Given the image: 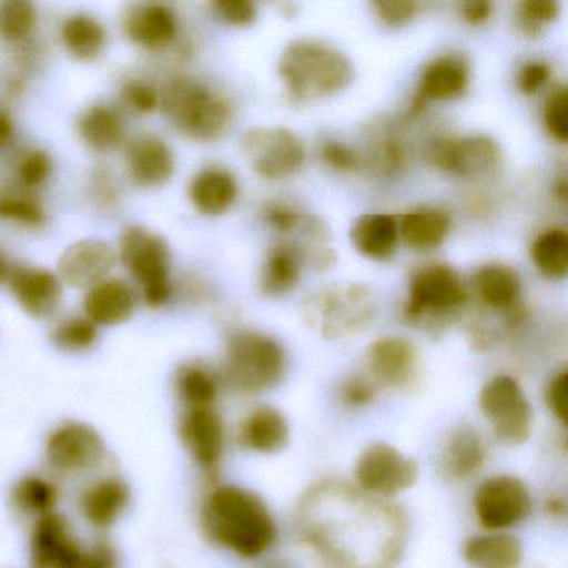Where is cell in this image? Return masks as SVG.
<instances>
[{"label": "cell", "instance_id": "55", "mask_svg": "<svg viewBox=\"0 0 568 568\" xmlns=\"http://www.w3.org/2000/svg\"><path fill=\"white\" fill-rule=\"evenodd\" d=\"M12 135H14V122H12L9 112L0 109V151L8 148L9 142L12 141Z\"/></svg>", "mask_w": 568, "mask_h": 568}, {"label": "cell", "instance_id": "28", "mask_svg": "<svg viewBox=\"0 0 568 568\" xmlns=\"http://www.w3.org/2000/svg\"><path fill=\"white\" fill-rule=\"evenodd\" d=\"M450 215L442 209L418 207L402 215L398 235L414 251H432L447 239Z\"/></svg>", "mask_w": 568, "mask_h": 568}, {"label": "cell", "instance_id": "42", "mask_svg": "<svg viewBox=\"0 0 568 568\" xmlns=\"http://www.w3.org/2000/svg\"><path fill=\"white\" fill-rule=\"evenodd\" d=\"M52 159L41 149L26 152L18 164V179L22 187L38 189L48 182L52 174Z\"/></svg>", "mask_w": 568, "mask_h": 568}, {"label": "cell", "instance_id": "35", "mask_svg": "<svg viewBox=\"0 0 568 568\" xmlns=\"http://www.w3.org/2000/svg\"><path fill=\"white\" fill-rule=\"evenodd\" d=\"M12 504L16 510L29 517H44L55 511L59 501V488L44 475L28 474L19 478L12 487Z\"/></svg>", "mask_w": 568, "mask_h": 568}, {"label": "cell", "instance_id": "27", "mask_svg": "<svg viewBox=\"0 0 568 568\" xmlns=\"http://www.w3.org/2000/svg\"><path fill=\"white\" fill-rule=\"evenodd\" d=\"M355 251L374 261L394 255L398 244V221L388 214H364L351 227Z\"/></svg>", "mask_w": 568, "mask_h": 568}, {"label": "cell", "instance_id": "44", "mask_svg": "<svg viewBox=\"0 0 568 568\" xmlns=\"http://www.w3.org/2000/svg\"><path fill=\"white\" fill-rule=\"evenodd\" d=\"M568 92L564 85L555 89L554 94L548 98L545 104V125L555 141H568Z\"/></svg>", "mask_w": 568, "mask_h": 568}, {"label": "cell", "instance_id": "32", "mask_svg": "<svg viewBox=\"0 0 568 568\" xmlns=\"http://www.w3.org/2000/svg\"><path fill=\"white\" fill-rule=\"evenodd\" d=\"M61 39L71 58L92 62L104 51L108 34L98 19L89 14H74L62 22Z\"/></svg>", "mask_w": 568, "mask_h": 568}, {"label": "cell", "instance_id": "22", "mask_svg": "<svg viewBox=\"0 0 568 568\" xmlns=\"http://www.w3.org/2000/svg\"><path fill=\"white\" fill-rule=\"evenodd\" d=\"M124 31L134 44L161 51L178 38V16L164 4L138 6L125 14Z\"/></svg>", "mask_w": 568, "mask_h": 568}, {"label": "cell", "instance_id": "46", "mask_svg": "<svg viewBox=\"0 0 568 568\" xmlns=\"http://www.w3.org/2000/svg\"><path fill=\"white\" fill-rule=\"evenodd\" d=\"M122 98L129 108L139 114H152L161 108V92L144 81H128L122 88Z\"/></svg>", "mask_w": 568, "mask_h": 568}, {"label": "cell", "instance_id": "37", "mask_svg": "<svg viewBox=\"0 0 568 568\" xmlns=\"http://www.w3.org/2000/svg\"><path fill=\"white\" fill-rule=\"evenodd\" d=\"M535 267L548 278H564L568 272V235L564 229H550L531 245Z\"/></svg>", "mask_w": 568, "mask_h": 568}, {"label": "cell", "instance_id": "23", "mask_svg": "<svg viewBox=\"0 0 568 568\" xmlns=\"http://www.w3.org/2000/svg\"><path fill=\"white\" fill-rule=\"evenodd\" d=\"M138 308V295L128 282L121 278H105L89 288L85 295V317L95 325L115 327L125 324Z\"/></svg>", "mask_w": 568, "mask_h": 568}, {"label": "cell", "instance_id": "36", "mask_svg": "<svg viewBox=\"0 0 568 568\" xmlns=\"http://www.w3.org/2000/svg\"><path fill=\"white\" fill-rule=\"evenodd\" d=\"M175 392L185 408L214 407L219 384L207 368L189 364L175 375Z\"/></svg>", "mask_w": 568, "mask_h": 568}, {"label": "cell", "instance_id": "57", "mask_svg": "<svg viewBox=\"0 0 568 568\" xmlns=\"http://www.w3.org/2000/svg\"><path fill=\"white\" fill-rule=\"evenodd\" d=\"M555 194L560 199L561 202L567 201V181L565 179H560V181L555 184Z\"/></svg>", "mask_w": 568, "mask_h": 568}, {"label": "cell", "instance_id": "50", "mask_svg": "<svg viewBox=\"0 0 568 568\" xmlns=\"http://www.w3.org/2000/svg\"><path fill=\"white\" fill-rule=\"evenodd\" d=\"M264 219L268 227L277 234L288 235L301 229L304 217L297 209L284 204H271L265 207Z\"/></svg>", "mask_w": 568, "mask_h": 568}, {"label": "cell", "instance_id": "43", "mask_svg": "<svg viewBox=\"0 0 568 568\" xmlns=\"http://www.w3.org/2000/svg\"><path fill=\"white\" fill-rule=\"evenodd\" d=\"M372 164L378 174L394 175L404 171L407 164V148L397 138H385L374 148Z\"/></svg>", "mask_w": 568, "mask_h": 568}, {"label": "cell", "instance_id": "24", "mask_svg": "<svg viewBox=\"0 0 568 568\" xmlns=\"http://www.w3.org/2000/svg\"><path fill=\"white\" fill-rule=\"evenodd\" d=\"M470 81L467 62L458 55H442L425 68L414 111L427 101H452L464 94Z\"/></svg>", "mask_w": 568, "mask_h": 568}, {"label": "cell", "instance_id": "21", "mask_svg": "<svg viewBox=\"0 0 568 568\" xmlns=\"http://www.w3.org/2000/svg\"><path fill=\"white\" fill-rule=\"evenodd\" d=\"M367 364L377 384L404 387L414 378L417 352L407 338L382 337L368 347Z\"/></svg>", "mask_w": 568, "mask_h": 568}, {"label": "cell", "instance_id": "56", "mask_svg": "<svg viewBox=\"0 0 568 568\" xmlns=\"http://www.w3.org/2000/svg\"><path fill=\"white\" fill-rule=\"evenodd\" d=\"M12 267L9 264L8 257H6L2 252H0V285L9 282V277H11Z\"/></svg>", "mask_w": 568, "mask_h": 568}, {"label": "cell", "instance_id": "51", "mask_svg": "<svg viewBox=\"0 0 568 568\" xmlns=\"http://www.w3.org/2000/svg\"><path fill=\"white\" fill-rule=\"evenodd\" d=\"M547 404L551 414L557 417L561 425L567 424L568 412V374L561 371L560 374L551 378L547 388Z\"/></svg>", "mask_w": 568, "mask_h": 568}, {"label": "cell", "instance_id": "16", "mask_svg": "<svg viewBox=\"0 0 568 568\" xmlns=\"http://www.w3.org/2000/svg\"><path fill=\"white\" fill-rule=\"evenodd\" d=\"M179 435L185 450L202 470L217 468L224 455L225 428L214 407L185 408L179 424Z\"/></svg>", "mask_w": 568, "mask_h": 568}, {"label": "cell", "instance_id": "31", "mask_svg": "<svg viewBox=\"0 0 568 568\" xmlns=\"http://www.w3.org/2000/svg\"><path fill=\"white\" fill-rule=\"evenodd\" d=\"M79 135L95 152H111L124 142L125 125L118 111L108 105H92L78 122Z\"/></svg>", "mask_w": 568, "mask_h": 568}, {"label": "cell", "instance_id": "33", "mask_svg": "<svg viewBox=\"0 0 568 568\" xmlns=\"http://www.w3.org/2000/svg\"><path fill=\"white\" fill-rule=\"evenodd\" d=\"M302 275V257L288 245H277L268 252L261 275V292L281 297L297 287Z\"/></svg>", "mask_w": 568, "mask_h": 568}, {"label": "cell", "instance_id": "45", "mask_svg": "<svg viewBox=\"0 0 568 568\" xmlns=\"http://www.w3.org/2000/svg\"><path fill=\"white\" fill-rule=\"evenodd\" d=\"M211 9L219 21L232 28H247L257 19V8L247 0H217Z\"/></svg>", "mask_w": 568, "mask_h": 568}, {"label": "cell", "instance_id": "41", "mask_svg": "<svg viewBox=\"0 0 568 568\" xmlns=\"http://www.w3.org/2000/svg\"><path fill=\"white\" fill-rule=\"evenodd\" d=\"M560 14V4L554 0H527L518 6L517 22L527 38H537L545 26L551 24Z\"/></svg>", "mask_w": 568, "mask_h": 568}, {"label": "cell", "instance_id": "26", "mask_svg": "<svg viewBox=\"0 0 568 568\" xmlns=\"http://www.w3.org/2000/svg\"><path fill=\"white\" fill-rule=\"evenodd\" d=\"M287 418L274 407H258L242 422L239 438L245 448L258 454H275L287 445Z\"/></svg>", "mask_w": 568, "mask_h": 568}, {"label": "cell", "instance_id": "4", "mask_svg": "<svg viewBox=\"0 0 568 568\" xmlns=\"http://www.w3.org/2000/svg\"><path fill=\"white\" fill-rule=\"evenodd\" d=\"M161 108L182 135L201 142L224 135L232 119L229 99L189 75H178L165 84Z\"/></svg>", "mask_w": 568, "mask_h": 568}, {"label": "cell", "instance_id": "53", "mask_svg": "<svg viewBox=\"0 0 568 568\" xmlns=\"http://www.w3.org/2000/svg\"><path fill=\"white\" fill-rule=\"evenodd\" d=\"M375 387L372 382L365 381L362 377H354L345 382L342 387V402L347 407L364 408L374 402Z\"/></svg>", "mask_w": 568, "mask_h": 568}, {"label": "cell", "instance_id": "30", "mask_svg": "<svg viewBox=\"0 0 568 568\" xmlns=\"http://www.w3.org/2000/svg\"><path fill=\"white\" fill-rule=\"evenodd\" d=\"M485 445L480 435L470 427H458L448 435L442 454L445 474L455 480L470 477L485 462Z\"/></svg>", "mask_w": 568, "mask_h": 568}, {"label": "cell", "instance_id": "52", "mask_svg": "<svg viewBox=\"0 0 568 568\" xmlns=\"http://www.w3.org/2000/svg\"><path fill=\"white\" fill-rule=\"evenodd\" d=\"M550 79V68L541 61L527 62L518 72V89L525 95L537 94Z\"/></svg>", "mask_w": 568, "mask_h": 568}, {"label": "cell", "instance_id": "7", "mask_svg": "<svg viewBox=\"0 0 568 568\" xmlns=\"http://www.w3.org/2000/svg\"><path fill=\"white\" fill-rule=\"evenodd\" d=\"M122 264L142 288L145 304L164 307L172 295L171 251L168 242L141 225L125 229L119 247Z\"/></svg>", "mask_w": 568, "mask_h": 568}, {"label": "cell", "instance_id": "13", "mask_svg": "<svg viewBox=\"0 0 568 568\" xmlns=\"http://www.w3.org/2000/svg\"><path fill=\"white\" fill-rule=\"evenodd\" d=\"M531 497L527 485L511 475H497L478 487L475 514L481 527L490 531L507 530L530 515Z\"/></svg>", "mask_w": 568, "mask_h": 568}, {"label": "cell", "instance_id": "5", "mask_svg": "<svg viewBox=\"0 0 568 568\" xmlns=\"http://www.w3.org/2000/svg\"><path fill=\"white\" fill-rule=\"evenodd\" d=\"M375 312V295L367 285L355 282L318 288L302 304L305 324L331 341L365 331L374 321Z\"/></svg>", "mask_w": 568, "mask_h": 568}, {"label": "cell", "instance_id": "47", "mask_svg": "<svg viewBox=\"0 0 568 568\" xmlns=\"http://www.w3.org/2000/svg\"><path fill=\"white\" fill-rule=\"evenodd\" d=\"M372 8L382 24L388 28H400L418 14L420 6L412 0H382V2H374Z\"/></svg>", "mask_w": 568, "mask_h": 568}, {"label": "cell", "instance_id": "48", "mask_svg": "<svg viewBox=\"0 0 568 568\" xmlns=\"http://www.w3.org/2000/svg\"><path fill=\"white\" fill-rule=\"evenodd\" d=\"M321 155L322 161H324L328 168L334 169V171L345 172V174L361 171L362 164H364L358 152L348 148V145L342 144V142H325V144L322 145Z\"/></svg>", "mask_w": 568, "mask_h": 568}, {"label": "cell", "instance_id": "49", "mask_svg": "<svg viewBox=\"0 0 568 568\" xmlns=\"http://www.w3.org/2000/svg\"><path fill=\"white\" fill-rule=\"evenodd\" d=\"M119 551L109 540H95L82 550L78 568H118Z\"/></svg>", "mask_w": 568, "mask_h": 568}, {"label": "cell", "instance_id": "54", "mask_svg": "<svg viewBox=\"0 0 568 568\" xmlns=\"http://www.w3.org/2000/svg\"><path fill=\"white\" fill-rule=\"evenodd\" d=\"M494 6L491 2H465L460 6V16L467 24H485L491 18Z\"/></svg>", "mask_w": 568, "mask_h": 568}, {"label": "cell", "instance_id": "1", "mask_svg": "<svg viewBox=\"0 0 568 568\" xmlns=\"http://www.w3.org/2000/svg\"><path fill=\"white\" fill-rule=\"evenodd\" d=\"M298 525L331 568H395L407 544V520L395 505L341 481L305 494Z\"/></svg>", "mask_w": 568, "mask_h": 568}, {"label": "cell", "instance_id": "12", "mask_svg": "<svg viewBox=\"0 0 568 568\" xmlns=\"http://www.w3.org/2000/svg\"><path fill=\"white\" fill-rule=\"evenodd\" d=\"M465 301L467 291L454 268L444 264L427 265L412 277L404 315L412 322L434 315L444 317L460 308Z\"/></svg>", "mask_w": 568, "mask_h": 568}, {"label": "cell", "instance_id": "25", "mask_svg": "<svg viewBox=\"0 0 568 568\" xmlns=\"http://www.w3.org/2000/svg\"><path fill=\"white\" fill-rule=\"evenodd\" d=\"M237 181L224 169H204L192 179L189 185L192 205L201 214L211 215V217L225 214L237 201Z\"/></svg>", "mask_w": 568, "mask_h": 568}, {"label": "cell", "instance_id": "34", "mask_svg": "<svg viewBox=\"0 0 568 568\" xmlns=\"http://www.w3.org/2000/svg\"><path fill=\"white\" fill-rule=\"evenodd\" d=\"M475 285L481 301L491 308H514L520 297V277L507 265L488 264L478 268Z\"/></svg>", "mask_w": 568, "mask_h": 568}, {"label": "cell", "instance_id": "6", "mask_svg": "<svg viewBox=\"0 0 568 568\" xmlns=\"http://www.w3.org/2000/svg\"><path fill=\"white\" fill-rule=\"evenodd\" d=\"M285 352L275 338L258 332L232 335L225 354V377L245 394L271 390L284 377Z\"/></svg>", "mask_w": 568, "mask_h": 568}, {"label": "cell", "instance_id": "8", "mask_svg": "<svg viewBox=\"0 0 568 568\" xmlns=\"http://www.w3.org/2000/svg\"><path fill=\"white\" fill-rule=\"evenodd\" d=\"M478 404L498 440L508 445H521L528 440L534 412L524 388L514 377L497 375L488 381L481 388Z\"/></svg>", "mask_w": 568, "mask_h": 568}, {"label": "cell", "instance_id": "17", "mask_svg": "<svg viewBox=\"0 0 568 568\" xmlns=\"http://www.w3.org/2000/svg\"><path fill=\"white\" fill-rule=\"evenodd\" d=\"M118 255L101 239H84L69 245L59 258V278L72 288H92L109 278Z\"/></svg>", "mask_w": 568, "mask_h": 568}, {"label": "cell", "instance_id": "29", "mask_svg": "<svg viewBox=\"0 0 568 568\" xmlns=\"http://www.w3.org/2000/svg\"><path fill=\"white\" fill-rule=\"evenodd\" d=\"M464 558L474 568H518L524 548L508 534L477 535L464 545Z\"/></svg>", "mask_w": 568, "mask_h": 568}, {"label": "cell", "instance_id": "40", "mask_svg": "<svg viewBox=\"0 0 568 568\" xmlns=\"http://www.w3.org/2000/svg\"><path fill=\"white\" fill-rule=\"evenodd\" d=\"M0 221L41 227L48 221V214L45 209L29 195L0 194Z\"/></svg>", "mask_w": 568, "mask_h": 568}, {"label": "cell", "instance_id": "38", "mask_svg": "<svg viewBox=\"0 0 568 568\" xmlns=\"http://www.w3.org/2000/svg\"><path fill=\"white\" fill-rule=\"evenodd\" d=\"M38 26V11L31 2L9 0L0 4V39L19 42L28 39Z\"/></svg>", "mask_w": 568, "mask_h": 568}, {"label": "cell", "instance_id": "39", "mask_svg": "<svg viewBox=\"0 0 568 568\" xmlns=\"http://www.w3.org/2000/svg\"><path fill=\"white\" fill-rule=\"evenodd\" d=\"M99 341L98 325L88 317L65 318L52 331L55 347L71 354L89 351Z\"/></svg>", "mask_w": 568, "mask_h": 568}, {"label": "cell", "instance_id": "11", "mask_svg": "<svg viewBox=\"0 0 568 568\" xmlns=\"http://www.w3.org/2000/svg\"><path fill=\"white\" fill-rule=\"evenodd\" d=\"M417 478V462L405 457L394 445L384 442L368 445L355 464V480L358 488L378 498L402 494L410 488Z\"/></svg>", "mask_w": 568, "mask_h": 568}, {"label": "cell", "instance_id": "9", "mask_svg": "<svg viewBox=\"0 0 568 568\" xmlns=\"http://www.w3.org/2000/svg\"><path fill=\"white\" fill-rule=\"evenodd\" d=\"M241 151L252 171L267 181L291 178L304 164L301 139L278 125L252 128L242 135Z\"/></svg>", "mask_w": 568, "mask_h": 568}, {"label": "cell", "instance_id": "18", "mask_svg": "<svg viewBox=\"0 0 568 568\" xmlns=\"http://www.w3.org/2000/svg\"><path fill=\"white\" fill-rule=\"evenodd\" d=\"M8 284L22 311L31 317H51L61 304V278L48 268L29 265L14 267Z\"/></svg>", "mask_w": 568, "mask_h": 568}, {"label": "cell", "instance_id": "19", "mask_svg": "<svg viewBox=\"0 0 568 568\" xmlns=\"http://www.w3.org/2000/svg\"><path fill=\"white\" fill-rule=\"evenodd\" d=\"M129 178L141 187H161L175 174V155L168 142L154 135L134 139L125 149Z\"/></svg>", "mask_w": 568, "mask_h": 568}, {"label": "cell", "instance_id": "15", "mask_svg": "<svg viewBox=\"0 0 568 568\" xmlns=\"http://www.w3.org/2000/svg\"><path fill=\"white\" fill-rule=\"evenodd\" d=\"M82 550L84 545L64 515L52 511L36 518L29 538L31 568H78Z\"/></svg>", "mask_w": 568, "mask_h": 568}, {"label": "cell", "instance_id": "2", "mask_svg": "<svg viewBox=\"0 0 568 568\" xmlns=\"http://www.w3.org/2000/svg\"><path fill=\"white\" fill-rule=\"evenodd\" d=\"M202 527L211 540L242 558L261 557L277 535L264 501L235 485H222L207 495L202 505Z\"/></svg>", "mask_w": 568, "mask_h": 568}, {"label": "cell", "instance_id": "3", "mask_svg": "<svg viewBox=\"0 0 568 568\" xmlns=\"http://www.w3.org/2000/svg\"><path fill=\"white\" fill-rule=\"evenodd\" d=\"M278 75L292 101L311 102L344 92L354 82L355 69L338 49L301 39L282 52Z\"/></svg>", "mask_w": 568, "mask_h": 568}, {"label": "cell", "instance_id": "14", "mask_svg": "<svg viewBox=\"0 0 568 568\" xmlns=\"http://www.w3.org/2000/svg\"><path fill=\"white\" fill-rule=\"evenodd\" d=\"M428 161L438 171L462 178H485L494 174L501 162V151L494 139L444 138L428 148Z\"/></svg>", "mask_w": 568, "mask_h": 568}, {"label": "cell", "instance_id": "20", "mask_svg": "<svg viewBox=\"0 0 568 568\" xmlns=\"http://www.w3.org/2000/svg\"><path fill=\"white\" fill-rule=\"evenodd\" d=\"M131 504V488L124 478L109 475L89 485L79 498V511L98 530L111 528Z\"/></svg>", "mask_w": 568, "mask_h": 568}, {"label": "cell", "instance_id": "10", "mask_svg": "<svg viewBox=\"0 0 568 568\" xmlns=\"http://www.w3.org/2000/svg\"><path fill=\"white\" fill-rule=\"evenodd\" d=\"M45 460L58 474L79 475L94 470L108 455L104 438L85 422L55 425L45 440Z\"/></svg>", "mask_w": 568, "mask_h": 568}]
</instances>
